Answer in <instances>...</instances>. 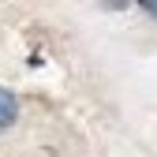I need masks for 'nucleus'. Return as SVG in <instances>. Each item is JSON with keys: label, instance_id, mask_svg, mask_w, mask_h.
I'll use <instances>...</instances> for the list:
<instances>
[{"label": "nucleus", "instance_id": "f03ea898", "mask_svg": "<svg viewBox=\"0 0 157 157\" xmlns=\"http://www.w3.org/2000/svg\"><path fill=\"white\" fill-rule=\"evenodd\" d=\"M142 8H146L150 15H157V0H142Z\"/></svg>", "mask_w": 157, "mask_h": 157}, {"label": "nucleus", "instance_id": "f257e3e1", "mask_svg": "<svg viewBox=\"0 0 157 157\" xmlns=\"http://www.w3.org/2000/svg\"><path fill=\"white\" fill-rule=\"evenodd\" d=\"M15 120H19V97H15L8 86H0V131L11 127Z\"/></svg>", "mask_w": 157, "mask_h": 157}]
</instances>
